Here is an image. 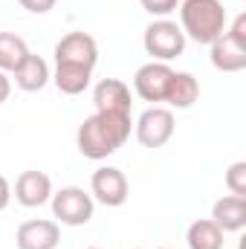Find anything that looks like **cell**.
Wrapping results in <instances>:
<instances>
[{
    "label": "cell",
    "instance_id": "21",
    "mask_svg": "<svg viewBox=\"0 0 246 249\" xmlns=\"http://www.w3.org/2000/svg\"><path fill=\"white\" fill-rule=\"evenodd\" d=\"M26 12H32V15H47L53 6H55V0H18Z\"/></svg>",
    "mask_w": 246,
    "mask_h": 249
},
{
    "label": "cell",
    "instance_id": "2",
    "mask_svg": "<svg viewBox=\"0 0 246 249\" xmlns=\"http://www.w3.org/2000/svg\"><path fill=\"white\" fill-rule=\"evenodd\" d=\"M226 9L220 0H183L180 3V29L197 44H211L226 32Z\"/></svg>",
    "mask_w": 246,
    "mask_h": 249
},
{
    "label": "cell",
    "instance_id": "22",
    "mask_svg": "<svg viewBox=\"0 0 246 249\" xmlns=\"http://www.w3.org/2000/svg\"><path fill=\"white\" fill-rule=\"evenodd\" d=\"M9 200H12V186H9V180L0 174V212L9 206Z\"/></svg>",
    "mask_w": 246,
    "mask_h": 249
},
{
    "label": "cell",
    "instance_id": "24",
    "mask_svg": "<svg viewBox=\"0 0 246 249\" xmlns=\"http://www.w3.org/2000/svg\"><path fill=\"white\" fill-rule=\"evenodd\" d=\"M90 249H99V247H90Z\"/></svg>",
    "mask_w": 246,
    "mask_h": 249
},
{
    "label": "cell",
    "instance_id": "4",
    "mask_svg": "<svg viewBox=\"0 0 246 249\" xmlns=\"http://www.w3.org/2000/svg\"><path fill=\"white\" fill-rule=\"evenodd\" d=\"M142 47H145V53L148 55H154V61H171V58H180L185 50V35L183 29L174 23V20H168V18H159V20H154L148 29H145V35H142Z\"/></svg>",
    "mask_w": 246,
    "mask_h": 249
},
{
    "label": "cell",
    "instance_id": "16",
    "mask_svg": "<svg viewBox=\"0 0 246 249\" xmlns=\"http://www.w3.org/2000/svg\"><path fill=\"white\" fill-rule=\"evenodd\" d=\"M223 235L226 232L211 217H206V220H194L188 226L185 244H188V249H223Z\"/></svg>",
    "mask_w": 246,
    "mask_h": 249
},
{
    "label": "cell",
    "instance_id": "9",
    "mask_svg": "<svg viewBox=\"0 0 246 249\" xmlns=\"http://www.w3.org/2000/svg\"><path fill=\"white\" fill-rule=\"evenodd\" d=\"M90 191H93V197H96L102 206L116 209V206H122L124 200H127V191H130V186H127V177H124L122 168L105 165V168H96V171H93Z\"/></svg>",
    "mask_w": 246,
    "mask_h": 249
},
{
    "label": "cell",
    "instance_id": "12",
    "mask_svg": "<svg viewBox=\"0 0 246 249\" xmlns=\"http://www.w3.org/2000/svg\"><path fill=\"white\" fill-rule=\"evenodd\" d=\"M53 197V180L44 171H23L15 183V200L26 209H38Z\"/></svg>",
    "mask_w": 246,
    "mask_h": 249
},
{
    "label": "cell",
    "instance_id": "3",
    "mask_svg": "<svg viewBox=\"0 0 246 249\" xmlns=\"http://www.w3.org/2000/svg\"><path fill=\"white\" fill-rule=\"evenodd\" d=\"M211 47V64L220 72H241L246 67V15L232 20V29H226Z\"/></svg>",
    "mask_w": 246,
    "mask_h": 249
},
{
    "label": "cell",
    "instance_id": "11",
    "mask_svg": "<svg viewBox=\"0 0 246 249\" xmlns=\"http://www.w3.org/2000/svg\"><path fill=\"white\" fill-rule=\"evenodd\" d=\"M61 241V229L55 220H26L18 226V249H55Z\"/></svg>",
    "mask_w": 246,
    "mask_h": 249
},
{
    "label": "cell",
    "instance_id": "10",
    "mask_svg": "<svg viewBox=\"0 0 246 249\" xmlns=\"http://www.w3.org/2000/svg\"><path fill=\"white\" fill-rule=\"evenodd\" d=\"M96 113H130V87L119 78H102L93 87Z\"/></svg>",
    "mask_w": 246,
    "mask_h": 249
},
{
    "label": "cell",
    "instance_id": "14",
    "mask_svg": "<svg viewBox=\"0 0 246 249\" xmlns=\"http://www.w3.org/2000/svg\"><path fill=\"white\" fill-rule=\"evenodd\" d=\"M53 75H50V67L47 61L41 58V55H26L20 67L15 70V84L20 87V90H26V93H38V90H44L47 87V81H50Z\"/></svg>",
    "mask_w": 246,
    "mask_h": 249
},
{
    "label": "cell",
    "instance_id": "7",
    "mask_svg": "<svg viewBox=\"0 0 246 249\" xmlns=\"http://www.w3.org/2000/svg\"><path fill=\"white\" fill-rule=\"evenodd\" d=\"M171 136H174V113H171V107L154 105L136 119V139H139L142 148H162Z\"/></svg>",
    "mask_w": 246,
    "mask_h": 249
},
{
    "label": "cell",
    "instance_id": "8",
    "mask_svg": "<svg viewBox=\"0 0 246 249\" xmlns=\"http://www.w3.org/2000/svg\"><path fill=\"white\" fill-rule=\"evenodd\" d=\"M99 61V44L87 32H70L55 44V64H78L93 70Z\"/></svg>",
    "mask_w": 246,
    "mask_h": 249
},
{
    "label": "cell",
    "instance_id": "6",
    "mask_svg": "<svg viewBox=\"0 0 246 249\" xmlns=\"http://www.w3.org/2000/svg\"><path fill=\"white\" fill-rule=\"evenodd\" d=\"M171 81H174V70L165 61H148L142 64L133 75V90L142 102H151V105H159L165 102L168 90H171Z\"/></svg>",
    "mask_w": 246,
    "mask_h": 249
},
{
    "label": "cell",
    "instance_id": "20",
    "mask_svg": "<svg viewBox=\"0 0 246 249\" xmlns=\"http://www.w3.org/2000/svg\"><path fill=\"white\" fill-rule=\"evenodd\" d=\"M142 3V9L148 12V15H154V18H168L177 6H180V0H139Z\"/></svg>",
    "mask_w": 246,
    "mask_h": 249
},
{
    "label": "cell",
    "instance_id": "23",
    "mask_svg": "<svg viewBox=\"0 0 246 249\" xmlns=\"http://www.w3.org/2000/svg\"><path fill=\"white\" fill-rule=\"evenodd\" d=\"M9 93H12V81H9V75L0 70V105L9 99Z\"/></svg>",
    "mask_w": 246,
    "mask_h": 249
},
{
    "label": "cell",
    "instance_id": "25",
    "mask_svg": "<svg viewBox=\"0 0 246 249\" xmlns=\"http://www.w3.org/2000/svg\"><path fill=\"white\" fill-rule=\"evenodd\" d=\"M159 249H168V247H159Z\"/></svg>",
    "mask_w": 246,
    "mask_h": 249
},
{
    "label": "cell",
    "instance_id": "1",
    "mask_svg": "<svg viewBox=\"0 0 246 249\" xmlns=\"http://www.w3.org/2000/svg\"><path fill=\"white\" fill-rule=\"evenodd\" d=\"M130 136V113H93L78 124L75 142L81 157L107 160Z\"/></svg>",
    "mask_w": 246,
    "mask_h": 249
},
{
    "label": "cell",
    "instance_id": "5",
    "mask_svg": "<svg viewBox=\"0 0 246 249\" xmlns=\"http://www.w3.org/2000/svg\"><path fill=\"white\" fill-rule=\"evenodd\" d=\"M53 214L58 217V223L64 226H84L93 220V212H96V203L93 197L78 186H67L61 191H55L53 197Z\"/></svg>",
    "mask_w": 246,
    "mask_h": 249
},
{
    "label": "cell",
    "instance_id": "19",
    "mask_svg": "<svg viewBox=\"0 0 246 249\" xmlns=\"http://www.w3.org/2000/svg\"><path fill=\"white\" fill-rule=\"evenodd\" d=\"M226 188L235 197H246V162H232L226 171Z\"/></svg>",
    "mask_w": 246,
    "mask_h": 249
},
{
    "label": "cell",
    "instance_id": "17",
    "mask_svg": "<svg viewBox=\"0 0 246 249\" xmlns=\"http://www.w3.org/2000/svg\"><path fill=\"white\" fill-rule=\"evenodd\" d=\"M197 99H200L197 78L191 72H174V81H171V90L165 96V105L168 107H177V110H188Z\"/></svg>",
    "mask_w": 246,
    "mask_h": 249
},
{
    "label": "cell",
    "instance_id": "13",
    "mask_svg": "<svg viewBox=\"0 0 246 249\" xmlns=\"http://www.w3.org/2000/svg\"><path fill=\"white\" fill-rule=\"evenodd\" d=\"M211 220L223 229V232H241L246 226V197H220L211 206Z\"/></svg>",
    "mask_w": 246,
    "mask_h": 249
},
{
    "label": "cell",
    "instance_id": "18",
    "mask_svg": "<svg viewBox=\"0 0 246 249\" xmlns=\"http://www.w3.org/2000/svg\"><path fill=\"white\" fill-rule=\"evenodd\" d=\"M26 55H29V47H26V41L20 35L0 32V70L3 72H15Z\"/></svg>",
    "mask_w": 246,
    "mask_h": 249
},
{
    "label": "cell",
    "instance_id": "15",
    "mask_svg": "<svg viewBox=\"0 0 246 249\" xmlns=\"http://www.w3.org/2000/svg\"><path fill=\"white\" fill-rule=\"evenodd\" d=\"M90 78H93V70L87 67H78V64H58L55 67V87L61 90L64 96H78L90 87Z\"/></svg>",
    "mask_w": 246,
    "mask_h": 249
}]
</instances>
